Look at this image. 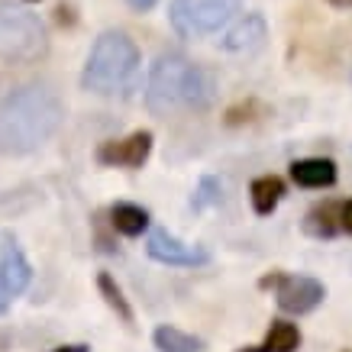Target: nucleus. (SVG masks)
I'll return each instance as SVG.
<instances>
[{
    "instance_id": "f257e3e1",
    "label": "nucleus",
    "mask_w": 352,
    "mask_h": 352,
    "mask_svg": "<svg viewBox=\"0 0 352 352\" xmlns=\"http://www.w3.org/2000/svg\"><path fill=\"white\" fill-rule=\"evenodd\" d=\"M65 107L45 85H20L0 100V155H30L58 133Z\"/></svg>"
},
{
    "instance_id": "f03ea898",
    "label": "nucleus",
    "mask_w": 352,
    "mask_h": 352,
    "mask_svg": "<svg viewBox=\"0 0 352 352\" xmlns=\"http://www.w3.org/2000/svg\"><path fill=\"white\" fill-rule=\"evenodd\" d=\"M146 104L152 113L175 110H207L214 104V78L178 52H165L155 58L146 87Z\"/></svg>"
},
{
    "instance_id": "7ed1b4c3",
    "label": "nucleus",
    "mask_w": 352,
    "mask_h": 352,
    "mask_svg": "<svg viewBox=\"0 0 352 352\" xmlns=\"http://www.w3.org/2000/svg\"><path fill=\"white\" fill-rule=\"evenodd\" d=\"M139 68V49L126 32L107 30L97 36L94 49L87 55V65L81 72V87L94 94H117L133 81Z\"/></svg>"
},
{
    "instance_id": "20e7f679",
    "label": "nucleus",
    "mask_w": 352,
    "mask_h": 352,
    "mask_svg": "<svg viewBox=\"0 0 352 352\" xmlns=\"http://www.w3.org/2000/svg\"><path fill=\"white\" fill-rule=\"evenodd\" d=\"M49 49V32L43 20L26 7L0 0V58L10 65L39 62Z\"/></svg>"
},
{
    "instance_id": "39448f33",
    "label": "nucleus",
    "mask_w": 352,
    "mask_h": 352,
    "mask_svg": "<svg viewBox=\"0 0 352 352\" xmlns=\"http://www.w3.org/2000/svg\"><path fill=\"white\" fill-rule=\"evenodd\" d=\"M239 3L243 0H171L168 20L178 36L197 39L226 26L239 13Z\"/></svg>"
},
{
    "instance_id": "423d86ee",
    "label": "nucleus",
    "mask_w": 352,
    "mask_h": 352,
    "mask_svg": "<svg viewBox=\"0 0 352 352\" xmlns=\"http://www.w3.org/2000/svg\"><path fill=\"white\" fill-rule=\"evenodd\" d=\"M149 258L162 262V265H178V268H194V265H207L210 252L204 245H188L178 236H171L168 230H152L149 243H146Z\"/></svg>"
},
{
    "instance_id": "0eeeda50",
    "label": "nucleus",
    "mask_w": 352,
    "mask_h": 352,
    "mask_svg": "<svg viewBox=\"0 0 352 352\" xmlns=\"http://www.w3.org/2000/svg\"><path fill=\"white\" fill-rule=\"evenodd\" d=\"M152 152V133L149 129H136L126 139H107L97 149V162L110 165V168H142Z\"/></svg>"
},
{
    "instance_id": "6e6552de",
    "label": "nucleus",
    "mask_w": 352,
    "mask_h": 352,
    "mask_svg": "<svg viewBox=\"0 0 352 352\" xmlns=\"http://www.w3.org/2000/svg\"><path fill=\"white\" fill-rule=\"evenodd\" d=\"M275 288H278V307L285 314H294V317L310 314L327 298V288L317 278H307V275H278Z\"/></svg>"
},
{
    "instance_id": "1a4fd4ad",
    "label": "nucleus",
    "mask_w": 352,
    "mask_h": 352,
    "mask_svg": "<svg viewBox=\"0 0 352 352\" xmlns=\"http://www.w3.org/2000/svg\"><path fill=\"white\" fill-rule=\"evenodd\" d=\"M265 36H268L265 16H262V13H245L243 20H236L233 26L223 32L220 49H223V52H256V49H262Z\"/></svg>"
},
{
    "instance_id": "9d476101",
    "label": "nucleus",
    "mask_w": 352,
    "mask_h": 352,
    "mask_svg": "<svg viewBox=\"0 0 352 352\" xmlns=\"http://www.w3.org/2000/svg\"><path fill=\"white\" fill-rule=\"evenodd\" d=\"M32 268L26 262V256L20 252V245H7L3 256H0V294L3 298H16L23 291L30 288Z\"/></svg>"
},
{
    "instance_id": "9b49d317",
    "label": "nucleus",
    "mask_w": 352,
    "mask_h": 352,
    "mask_svg": "<svg viewBox=\"0 0 352 352\" xmlns=\"http://www.w3.org/2000/svg\"><path fill=\"white\" fill-rule=\"evenodd\" d=\"M291 178L300 188H330L336 182V165L330 159H300L291 165Z\"/></svg>"
},
{
    "instance_id": "f8f14e48",
    "label": "nucleus",
    "mask_w": 352,
    "mask_h": 352,
    "mask_svg": "<svg viewBox=\"0 0 352 352\" xmlns=\"http://www.w3.org/2000/svg\"><path fill=\"white\" fill-rule=\"evenodd\" d=\"M249 197H252V210H256L258 217H268L278 204H281V197H285V182H281L278 175H262V178L252 182Z\"/></svg>"
},
{
    "instance_id": "ddd939ff",
    "label": "nucleus",
    "mask_w": 352,
    "mask_h": 352,
    "mask_svg": "<svg viewBox=\"0 0 352 352\" xmlns=\"http://www.w3.org/2000/svg\"><path fill=\"white\" fill-rule=\"evenodd\" d=\"M300 346V330L288 320H275L262 346H249L243 352H294Z\"/></svg>"
},
{
    "instance_id": "4468645a",
    "label": "nucleus",
    "mask_w": 352,
    "mask_h": 352,
    "mask_svg": "<svg viewBox=\"0 0 352 352\" xmlns=\"http://www.w3.org/2000/svg\"><path fill=\"white\" fill-rule=\"evenodd\" d=\"M110 223L123 236H139L149 230V214H146L142 207H136V204H117V207L110 210Z\"/></svg>"
},
{
    "instance_id": "2eb2a0df",
    "label": "nucleus",
    "mask_w": 352,
    "mask_h": 352,
    "mask_svg": "<svg viewBox=\"0 0 352 352\" xmlns=\"http://www.w3.org/2000/svg\"><path fill=\"white\" fill-rule=\"evenodd\" d=\"M152 340H155V349L159 352H201L204 349V342L197 336L182 333L178 327H159Z\"/></svg>"
},
{
    "instance_id": "dca6fc26",
    "label": "nucleus",
    "mask_w": 352,
    "mask_h": 352,
    "mask_svg": "<svg viewBox=\"0 0 352 352\" xmlns=\"http://www.w3.org/2000/svg\"><path fill=\"white\" fill-rule=\"evenodd\" d=\"M340 207L336 204H320V207H314L307 214V220H304V230H307L310 236H317V239H330L336 230H340Z\"/></svg>"
},
{
    "instance_id": "f3484780",
    "label": "nucleus",
    "mask_w": 352,
    "mask_h": 352,
    "mask_svg": "<svg viewBox=\"0 0 352 352\" xmlns=\"http://www.w3.org/2000/svg\"><path fill=\"white\" fill-rule=\"evenodd\" d=\"M97 288H100V294H104V300H107L110 307L120 314V320L123 323H133V310H129V304H126V298H123V291L117 288V281L107 275V272H100L97 275Z\"/></svg>"
},
{
    "instance_id": "a211bd4d",
    "label": "nucleus",
    "mask_w": 352,
    "mask_h": 352,
    "mask_svg": "<svg viewBox=\"0 0 352 352\" xmlns=\"http://www.w3.org/2000/svg\"><path fill=\"white\" fill-rule=\"evenodd\" d=\"M220 201V182H214V178H204L201 182V197H194V207L201 210L204 204H214Z\"/></svg>"
},
{
    "instance_id": "6ab92c4d",
    "label": "nucleus",
    "mask_w": 352,
    "mask_h": 352,
    "mask_svg": "<svg viewBox=\"0 0 352 352\" xmlns=\"http://www.w3.org/2000/svg\"><path fill=\"white\" fill-rule=\"evenodd\" d=\"M340 226L352 236V201H346V204L340 207Z\"/></svg>"
},
{
    "instance_id": "aec40b11",
    "label": "nucleus",
    "mask_w": 352,
    "mask_h": 352,
    "mask_svg": "<svg viewBox=\"0 0 352 352\" xmlns=\"http://www.w3.org/2000/svg\"><path fill=\"white\" fill-rule=\"evenodd\" d=\"M129 7H133V10H139V13H146V10H152V7H155V3H159V0H126Z\"/></svg>"
},
{
    "instance_id": "412c9836",
    "label": "nucleus",
    "mask_w": 352,
    "mask_h": 352,
    "mask_svg": "<svg viewBox=\"0 0 352 352\" xmlns=\"http://www.w3.org/2000/svg\"><path fill=\"white\" fill-rule=\"evenodd\" d=\"M327 3H330V7H340V10H349L352 7V0H327Z\"/></svg>"
},
{
    "instance_id": "4be33fe9",
    "label": "nucleus",
    "mask_w": 352,
    "mask_h": 352,
    "mask_svg": "<svg viewBox=\"0 0 352 352\" xmlns=\"http://www.w3.org/2000/svg\"><path fill=\"white\" fill-rule=\"evenodd\" d=\"M55 352H87V346H62V349H55Z\"/></svg>"
},
{
    "instance_id": "5701e85b",
    "label": "nucleus",
    "mask_w": 352,
    "mask_h": 352,
    "mask_svg": "<svg viewBox=\"0 0 352 352\" xmlns=\"http://www.w3.org/2000/svg\"><path fill=\"white\" fill-rule=\"evenodd\" d=\"M3 310H7V298H3V294H0V314H3Z\"/></svg>"
},
{
    "instance_id": "b1692460",
    "label": "nucleus",
    "mask_w": 352,
    "mask_h": 352,
    "mask_svg": "<svg viewBox=\"0 0 352 352\" xmlns=\"http://www.w3.org/2000/svg\"><path fill=\"white\" fill-rule=\"evenodd\" d=\"M349 81H352V68H349Z\"/></svg>"
}]
</instances>
